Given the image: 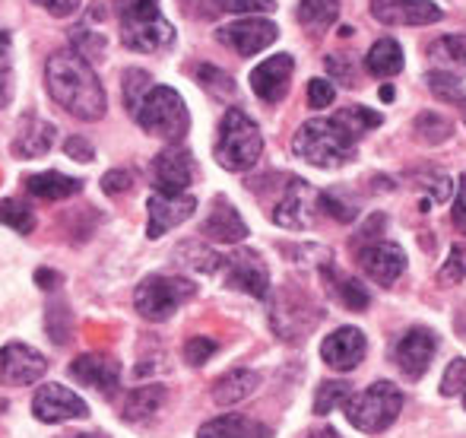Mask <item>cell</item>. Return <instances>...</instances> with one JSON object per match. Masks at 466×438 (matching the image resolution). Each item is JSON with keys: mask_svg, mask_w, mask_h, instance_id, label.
<instances>
[{"mask_svg": "<svg viewBox=\"0 0 466 438\" xmlns=\"http://www.w3.org/2000/svg\"><path fill=\"white\" fill-rule=\"evenodd\" d=\"M45 83L51 99L80 121H98L108 111V99L93 64L83 61L76 51H55L45 64Z\"/></svg>", "mask_w": 466, "mask_h": 438, "instance_id": "obj_1", "label": "cell"}, {"mask_svg": "<svg viewBox=\"0 0 466 438\" xmlns=\"http://www.w3.org/2000/svg\"><path fill=\"white\" fill-rule=\"evenodd\" d=\"M292 153L314 168H339L356 156V137L337 117H314L299 127Z\"/></svg>", "mask_w": 466, "mask_h": 438, "instance_id": "obj_2", "label": "cell"}, {"mask_svg": "<svg viewBox=\"0 0 466 438\" xmlns=\"http://www.w3.org/2000/svg\"><path fill=\"white\" fill-rule=\"evenodd\" d=\"M117 19H121V42L130 51L153 55L175 42V29L159 13V0H117Z\"/></svg>", "mask_w": 466, "mask_h": 438, "instance_id": "obj_3", "label": "cell"}, {"mask_svg": "<svg viewBox=\"0 0 466 438\" xmlns=\"http://www.w3.org/2000/svg\"><path fill=\"white\" fill-rule=\"evenodd\" d=\"M264 153V137L260 127L241 108H228L219 121V137H216L213 156L226 172H248L258 166Z\"/></svg>", "mask_w": 466, "mask_h": 438, "instance_id": "obj_4", "label": "cell"}, {"mask_svg": "<svg viewBox=\"0 0 466 438\" xmlns=\"http://www.w3.org/2000/svg\"><path fill=\"white\" fill-rule=\"evenodd\" d=\"M346 420L359 429V433L378 435L384 433L387 426H393L403 410V391L393 382H374L365 391L352 394L350 401L343 403Z\"/></svg>", "mask_w": 466, "mask_h": 438, "instance_id": "obj_5", "label": "cell"}, {"mask_svg": "<svg viewBox=\"0 0 466 438\" xmlns=\"http://www.w3.org/2000/svg\"><path fill=\"white\" fill-rule=\"evenodd\" d=\"M134 117L147 134L162 137V140H181L190 127L185 99L172 87H149V93L137 106Z\"/></svg>", "mask_w": 466, "mask_h": 438, "instance_id": "obj_6", "label": "cell"}, {"mask_svg": "<svg viewBox=\"0 0 466 438\" xmlns=\"http://www.w3.org/2000/svg\"><path fill=\"white\" fill-rule=\"evenodd\" d=\"M197 286L181 277H147L134 292V309L140 311L147 321H168L187 299H194Z\"/></svg>", "mask_w": 466, "mask_h": 438, "instance_id": "obj_7", "label": "cell"}, {"mask_svg": "<svg viewBox=\"0 0 466 438\" xmlns=\"http://www.w3.org/2000/svg\"><path fill=\"white\" fill-rule=\"evenodd\" d=\"M216 36H219V42L228 45L235 55L254 57L258 51L270 48V45L277 42L279 25L273 23V19H264V16H248V19H235V23L222 25Z\"/></svg>", "mask_w": 466, "mask_h": 438, "instance_id": "obj_8", "label": "cell"}, {"mask_svg": "<svg viewBox=\"0 0 466 438\" xmlns=\"http://www.w3.org/2000/svg\"><path fill=\"white\" fill-rule=\"evenodd\" d=\"M438 352V333L429 331V328H410L403 337L397 340L393 346V362L400 365L410 382H419V378L429 372L431 359Z\"/></svg>", "mask_w": 466, "mask_h": 438, "instance_id": "obj_9", "label": "cell"}, {"mask_svg": "<svg viewBox=\"0 0 466 438\" xmlns=\"http://www.w3.org/2000/svg\"><path fill=\"white\" fill-rule=\"evenodd\" d=\"M32 413L42 423H67V420H83L89 416V403L80 394H74L64 384L51 382L42 384L32 397Z\"/></svg>", "mask_w": 466, "mask_h": 438, "instance_id": "obj_10", "label": "cell"}, {"mask_svg": "<svg viewBox=\"0 0 466 438\" xmlns=\"http://www.w3.org/2000/svg\"><path fill=\"white\" fill-rule=\"evenodd\" d=\"M318 198H320V191H314L308 181H299V178H292L286 185V191H282V198H279V204L273 207V222L282 229H308L314 222V210H318Z\"/></svg>", "mask_w": 466, "mask_h": 438, "instance_id": "obj_11", "label": "cell"}, {"mask_svg": "<svg viewBox=\"0 0 466 438\" xmlns=\"http://www.w3.org/2000/svg\"><path fill=\"white\" fill-rule=\"evenodd\" d=\"M48 372V362L38 350L25 343H6L0 350V384H10V388H25V384H35L38 378Z\"/></svg>", "mask_w": 466, "mask_h": 438, "instance_id": "obj_12", "label": "cell"}, {"mask_svg": "<svg viewBox=\"0 0 466 438\" xmlns=\"http://www.w3.org/2000/svg\"><path fill=\"white\" fill-rule=\"evenodd\" d=\"M194 156L185 147H168L156 156L153 162V181L156 194H187L194 181Z\"/></svg>", "mask_w": 466, "mask_h": 438, "instance_id": "obj_13", "label": "cell"}, {"mask_svg": "<svg viewBox=\"0 0 466 438\" xmlns=\"http://www.w3.org/2000/svg\"><path fill=\"white\" fill-rule=\"evenodd\" d=\"M222 267H226V286L232 290H241L254 299H264L270 292V270L258 251H238L232 258H222Z\"/></svg>", "mask_w": 466, "mask_h": 438, "instance_id": "obj_14", "label": "cell"}, {"mask_svg": "<svg viewBox=\"0 0 466 438\" xmlns=\"http://www.w3.org/2000/svg\"><path fill=\"white\" fill-rule=\"evenodd\" d=\"M70 378H76L98 394L115 397L117 388H121V365L105 352H86V356H76L70 362Z\"/></svg>", "mask_w": 466, "mask_h": 438, "instance_id": "obj_15", "label": "cell"}, {"mask_svg": "<svg viewBox=\"0 0 466 438\" xmlns=\"http://www.w3.org/2000/svg\"><path fill=\"white\" fill-rule=\"evenodd\" d=\"M371 16L384 25H431L444 10L431 0H371Z\"/></svg>", "mask_w": 466, "mask_h": 438, "instance_id": "obj_16", "label": "cell"}, {"mask_svg": "<svg viewBox=\"0 0 466 438\" xmlns=\"http://www.w3.org/2000/svg\"><path fill=\"white\" fill-rule=\"evenodd\" d=\"M359 264L378 286H393L406 270V254L393 241H371V245L359 248Z\"/></svg>", "mask_w": 466, "mask_h": 438, "instance_id": "obj_17", "label": "cell"}, {"mask_svg": "<svg viewBox=\"0 0 466 438\" xmlns=\"http://www.w3.org/2000/svg\"><path fill=\"white\" fill-rule=\"evenodd\" d=\"M149 222H147V235L149 239H162L168 229L181 226L194 217L197 200L190 194H153L147 204Z\"/></svg>", "mask_w": 466, "mask_h": 438, "instance_id": "obj_18", "label": "cell"}, {"mask_svg": "<svg viewBox=\"0 0 466 438\" xmlns=\"http://www.w3.org/2000/svg\"><path fill=\"white\" fill-rule=\"evenodd\" d=\"M295 74V61L292 55H273L267 61H260L258 67L251 70V89L258 93V99L264 102H282L289 93V83H292Z\"/></svg>", "mask_w": 466, "mask_h": 438, "instance_id": "obj_19", "label": "cell"}, {"mask_svg": "<svg viewBox=\"0 0 466 438\" xmlns=\"http://www.w3.org/2000/svg\"><path fill=\"white\" fill-rule=\"evenodd\" d=\"M369 352V340L359 328H337L320 343V356L333 372H352Z\"/></svg>", "mask_w": 466, "mask_h": 438, "instance_id": "obj_20", "label": "cell"}, {"mask_svg": "<svg viewBox=\"0 0 466 438\" xmlns=\"http://www.w3.org/2000/svg\"><path fill=\"white\" fill-rule=\"evenodd\" d=\"M200 235L209 241H222V245H238L248 235V222L241 219V213L226 198H216L207 222L200 226Z\"/></svg>", "mask_w": 466, "mask_h": 438, "instance_id": "obj_21", "label": "cell"}, {"mask_svg": "<svg viewBox=\"0 0 466 438\" xmlns=\"http://www.w3.org/2000/svg\"><path fill=\"white\" fill-rule=\"evenodd\" d=\"M55 137H57V127L42 117H29L23 124V130L16 134L13 140V156L19 159H38V156H48L51 147H55Z\"/></svg>", "mask_w": 466, "mask_h": 438, "instance_id": "obj_22", "label": "cell"}, {"mask_svg": "<svg viewBox=\"0 0 466 438\" xmlns=\"http://www.w3.org/2000/svg\"><path fill=\"white\" fill-rule=\"evenodd\" d=\"M197 438H273V429L258 420H248V416L226 413L203 423Z\"/></svg>", "mask_w": 466, "mask_h": 438, "instance_id": "obj_23", "label": "cell"}, {"mask_svg": "<svg viewBox=\"0 0 466 438\" xmlns=\"http://www.w3.org/2000/svg\"><path fill=\"white\" fill-rule=\"evenodd\" d=\"M260 388V375L251 369H232L213 384V401L219 407H235V403L248 401L254 391Z\"/></svg>", "mask_w": 466, "mask_h": 438, "instance_id": "obj_24", "label": "cell"}, {"mask_svg": "<svg viewBox=\"0 0 466 438\" xmlns=\"http://www.w3.org/2000/svg\"><path fill=\"white\" fill-rule=\"evenodd\" d=\"M429 57L441 74H466V36H441L429 45Z\"/></svg>", "mask_w": 466, "mask_h": 438, "instance_id": "obj_25", "label": "cell"}, {"mask_svg": "<svg viewBox=\"0 0 466 438\" xmlns=\"http://www.w3.org/2000/svg\"><path fill=\"white\" fill-rule=\"evenodd\" d=\"M25 188H29V194H35V198H42V200H64V198L80 194L83 181L70 178V175H61V172H38L25 178Z\"/></svg>", "mask_w": 466, "mask_h": 438, "instance_id": "obj_26", "label": "cell"}, {"mask_svg": "<svg viewBox=\"0 0 466 438\" xmlns=\"http://www.w3.org/2000/svg\"><path fill=\"white\" fill-rule=\"evenodd\" d=\"M365 67H369L371 76H397L403 70V48H400L397 38H378L369 48Z\"/></svg>", "mask_w": 466, "mask_h": 438, "instance_id": "obj_27", "label": "cell"}, {"mask_svg": "<svg viewBox=\"0 0 466 438\" xmlns=\"http://www.w3.org/2000/svg\"><path fill=\"white\" fill-rule=\"evenodd\" d=\"M299 23L305 25L308 32L320 36L327 32L339 16V0H299V10H295Z\"/></svg>", "mask_w": 466, "mask_h": 438, "instance_id": "obj_28", "label": "cell"}, {"mask_svg": "<svg viewBox=\"0 0 466 438\" xmlns=\"http://www.w3.org/2000/svg\"><path fill=\"white\" fill-rule=\"evenodd\" d=\"M162 401H166V388H162V384H147V388L130 391L127 403H124V420L147 423L153 413H159Z\"/></svg>", "mask_w": 466, "mask_h": 438, "instance_id": "obj_29", "label": "cell"}, {"mask_svg": "<svg viewBox=\"0 0 466 438\" xmlns=\"http://www.w3.org/2000/svg\"><path fill=\"white\" fill-rule=\"evenodd\" d=\"M175 258H178V264H185L197 273H216L222 267V258L216 251H209L203 241H187V245H181L178 251H175Z\"/></svg>", "mask_w": 466, "mask_h": 438, "instance_id": "obj_30", "label": "cell"}, {"mask_svg": "<svg viewBox=\"0 0 466 438\" xmlns=\"http://www.w3.org/2000/svg\"><path fill=\"white\" fill-rule=\"evenodd\" d=\"M330 283H333V292H337V299L346 305V309H352V311H365V309H369L371 296H369V290L359 283V280L330 273Z\"/></svg>", "mask_w": 466, "mask_h": 438, "instance_id": "obj_31", "label": "cell"}, {"mask_svg": "<svg viewBox=\"0 0 466 438\" xmlns=\"http://www.w3.org/2000/svg\"><path fill=\"white\" fill-rule=\"evenodd\" d=\"M337 117L339 124H343L346 130H350L352 137H362L365 130H374V127H380V121L384 117L378 115V111H371V108H365V106H350V108H343V111H337Z\"/></svg>", "mask_w": 466, "mask_h": 438, "instance_id": "obj_32", "label": "cell"}, {"mask_svg": "<svg viewBox=\"0 0 466 438\" xmlns=\"http://www.w3.org/2000/svg\"><path fill=\"white\" fill-rule=\"evenodd\" d=\"M197 80H200V87L207 89L209 96H216V99H235V80L226 70L200 64V67H197Z\"/></svg>", "mask_w": 466, "mask_h": 438, "instance_id": "obj_33", "label": "cell"}, {"mask_svg": "<svg viewBox=\"0 0 466 438\" xmlns=\"http://www.w3.org/2000/svg\"><path fill=\"white\" fill-rule=\"evenodd\" d=\"M352 397V388L346 382H324L318 388V397H314V413L318 416H327L330 410L343 407L346 401Z\"/></svg>", "mask_w": 466, "mask_h": 438, "instance_id": "obj_34", "label": "cell"}, {"mask_svg": "<svg viewBox=\"0 0 466 438\" xmlns=\"http://www.w3.org/2000/svg\"><path fill=\"white\" fill-rule=\"evenodd\" d=\"M0 222L16 229L19 235H32V229H35V217L23 200H0Z\"/></svg>", "mask_w": 466, "mask_h": 438, "instance_id": "obj_35", "label": "cell"}, {"mask_svg": "<svg viewBox=\"0 0 466 438\" xmlns=\"http://www.w3.org/2000/svg\"><path fill=\"white\" fill-rule=\"evenodd\" d=\"M451 121L448 117H441V115H435V111H422V115L416 117V134H419V140H425V143H444L451 137Z\"/></svg>", "mask_w": 466, "mask_h": 438, "instance_id": "obj_36", "label": "cell"}, {"mask_svg": "<svg viewBox=\"0 0 466 438\" xmlns=\"http://www.w3.org/2000/svg\"><path fill=\"white\" fill-rule=\"evenodd\" d=\"M149 74L147 70H124V106H127V111H137V106L143 102V96L149 93Z\"/></svg>", "mask_w": 466, "mask_h": 438, "instance_id": "obj_37", "label": "cell"}, {"mask_svg": "<svg viewBox=\"0 0 466 438\" xmlns=\"http://www.w3.org/2000/svg\"><path fill=\"white\" fill-rule=\"evenodd\" d=\"M74 45H76V55H80L83 61H96L108 42H105L102 32H93V29H86V25H76V29H74Z\"/></svg>", "mask_w": 466, "mask_h": 438, "instance_id": "obj_38", "label": "cell"}, {"mask_svg": "<svg viewBox=\"0 0 466 438\" xmlns=\"http://www.w3.org/2000/svg\"><path fill=\"white\" fill-rule=\"evenodd\" d=\"M216 13H273L277 0H209Z\"/></svg>", "mask_w": 466, "mask_h": 438, "instance_id": "obj_39", "label": "cell"}, {"mask_svg": "<svg viewBox=\"0 0 466 438\" xmlns=\"http://www.w3.org/2000/svg\"><path fill=\"white\" fill-rule=\"evenodd\" d=\"M463 277H466V245H457V248H451L438 280H441V283H461Z\"/></svg>", "mask_w": 466, "mask_h": 438, "instance_id": "obj_40", "label": "cell"}, {"mask_svg": "<svg viewBox=\"0 0 466 438\" xmlns=\"http://www.w3.org/2000/svg\"><path fill=\"white\" fill-rule=\"evenodd\" d=\"M429 89L438 96V99H461L463 83L451 74H441V70H431L429 74Z\"/></svg>", "mask_w": 466, "mask_h": 438, "instance_id": "obj_41", "label": "cell"}, {"mask_svg": "<svg viewBox=\"0 0 466 438\" xmlns=\"http://www.w3.org/2000/svg\"><path fill=\"white\" fill-rule=\"evenodd\" d=\"M441 394L444 397H454V394H466V359H454L448 365L441 378Z\"/></svg>", "mask_w": 466, "mask_h": 438, "instance_id": "obj_42", "label": "cell"}, {"mask_svg": "<svg viewBox=\"0 0 466 438\" xmlns=\"http://www.w3.org/2000/svg\"><path fill=\"white\" fill-rule=\"evenodd\" d=\"M333 99H337V89H333L330 80H324V76L308 80V106L327 108V106H333Z\"/></svg>", "mask_w": 466, "mask_h": 438, "instance_id": "obj_43", "label": "cell"}, {"mask_svg": "<svg viewBox=\"0 0 466 438\" xmlns=\"http://www.w3.org/2000/svg\"><path fill=\"white\" fill-rule=\"evenodd\" d=\"M216 352V340L213 337H190L185 343V359L190 365H203L209 356Z\"/></svg>", "mask_w": 466, "mask_h": 438, "instance_id": "obj_44", "label": "cell"}, {"mask_svg": "<svg viewBox=\"0 0 466 438\" xmlns=\"http://www.w3.org/2000/svg\"><path fill=\"white\" fill-rule=\"evenodd\" d=\"M318 204H320V210L330 213V217H333V219H339V222H352V219H356V207H352V204H343V200H339L337 194H330V191L320 194Z\"/></svg>", "mask_w": 466, "mask_h": 438, "instance_id": "obj_45", "label": "cell"}, {"mask_svg": "<svg viewBox=\"0 0 466 438\" xmlns=\"http://www.w3.org/2000/svg\"><path fill=\"white\" fill-rule=\"evenodd\" d=\"M134 188V178H130V172H124V168H115V172H105L102 175V191L105 194H124Z\"/></svg>", "mask_w": 466, "mask_h": 438, "instance_id": "obj_46", "label": "cell"}, {"mask_svg": "<svg viewBox=\"0 0 466 438\" xmlns=\"http://www.w3.org/2000/svg\"><path fill=\"white\" fill-rule=\"evenodd\" d=\"M64 153H67L70 159H76V162H93L96 159L93 143L83 140V137H70V140L64 143Z\"/></svg>", "mask_w": 466, "mask_h": 438, "instance_id": "obj_47", "label": "cell"}, {"mask_svg": "<svg viewBox=\"0 0 466 438\" xmlns=\"http://www.w3.org/2000/svg\"><path fill=\"white\" fill-rule=\"evenodd\" d=\"M327 70H330L333 76H337V80H343L346 87H356V74H352V67H350V61H346L343 55H330L327 57Z\"/></svg>", "mask_w": 466, "mask_h": 438, "instance_id": "obj_48", "label": "cell"}, {"mask_svg": "<svg viewBox=\"0 0 466 438\" xmlns=\"http://www.w3.org/2000/svg\"><path fill=\"white\" fill-rule=\"evenodd\" d=\"M451 217H454V226L466 235V175H461V185H457V198H454V210H451Z\"/></svg>", "mask_w": 466, "mask_h": 438, "instance_id": "obj_49", "label": "cell"}, {"mask_svg": "<svg viewBox=\"0 0 466 438\" xmlns=\"http://www.w3.org/2000/svg\"><path fill=\"white\" fill-rule=\"evenodd\" d=\"M38 6L51 13V16H70V13L80 10V0H35Z\"/></svg>", "mask_w": 466, "mask_h": 438, "instance_id": "obj_50", "label": "cell"}, {"mask_svg": "<svg viewBox=\"0 0 466 438\" xmlns=\"http://www.w3.org/2000/svg\"><path fill=\"white\" fill-rule=\"evenodd\" d=\"M13 99V74L10 70H0V108L10 106Z\"/></svg>", "mask_w": 466, "mask_h": 438, "instance_id": "obj_51", "label": "cell"}, {"mask_svg": "<svg viewBox=\"0 0 466 438\" xmlns=\"http://www.w3.org/2000/svg\"><path fill=\"white\" fill-rule=\"evenodd\" d=\"M35 280H38V286H42V290H51L55 283H61V273H55V270H38Z\"/></svg>", "mask_w": 466, "mask_h": 438, "instance_id": "obj_52", "label": "cell"}, {"mask_svg": "<svg viewBox=\"0 0 466 438\" xmlns=\"http://www.w3.org/2000/svg\"><path fill=\"white\" fill-rule=\"evenodd\" d=\"M6 48H10V32H6V29H0V57L6 55Z\"/></svg>", "mask_w": 466, "mask_h": 438, "instance_id": "obj_53", "label": "cell"}, {"mask_svg": "<svg viewBox=\"0 0 466 438\" xmlns=\"http://www.w3.org/2000/svg\"><path fill=\"white\" fill-rule=\"evenodd\" d=\"M308 438H339V435L333 433V429H318V433H311Z\"/></svg>", "mask_w": 466, "mask_h": 438, "instance_id": "obj_54", "label": "cell"}, {"mask_svg": "<svg viewBox=\"0 0 466 438\" xmlns=\"http://www.w3.org/2000/svg\"><path fill=\"white\" fill-rule=\"evenodd\" d=\"M380 99H384V102H390V99H393V89H390V87H384V89H380Z\"/></svg>", "mask_w": 466, "mask_h": 438, "instance_id": "obj_55", "label": "cell"}, {"mask_svg": "<svg viewBox=\"0 0 466 438\" xmlns=\"http://www.w3.org/2000/svg\"><path fill=\"white\" fill-rule=\"evenodd\" d=\"M64 438H105V435H98V433H83V435H64Z\"/></svg>", "mask_w": 466, "mask_h": 438, "instance_id": "obj_56", "label": "cell"}, {"mask_svg": "<svg viewBox=\"0 0 466 438\" xmlns=\"http://www.w3.org/2000/svg\"><path fill=\"white\" fill-rule=\"evenodd\" d=\"M461 117H463V124H466V99H461Z\"/></svg>", "mask_w": 466, "mask_h": 438, "instance_id": "obj_57", "label": "cell"}, {"mask_svg": "<svg viewBox=\"0 0 466 438\" xmlns=\"http://www.w3.org/2000/svg\"><path fill=\"white\" fill-rule=\"evenodd\" d=\"M463 407H466V394H463Z\"/></svg>", "mask_w": 466, "mask_h": 438, "instance_id": "obj_58", "label": "cell"}]
</instances>
